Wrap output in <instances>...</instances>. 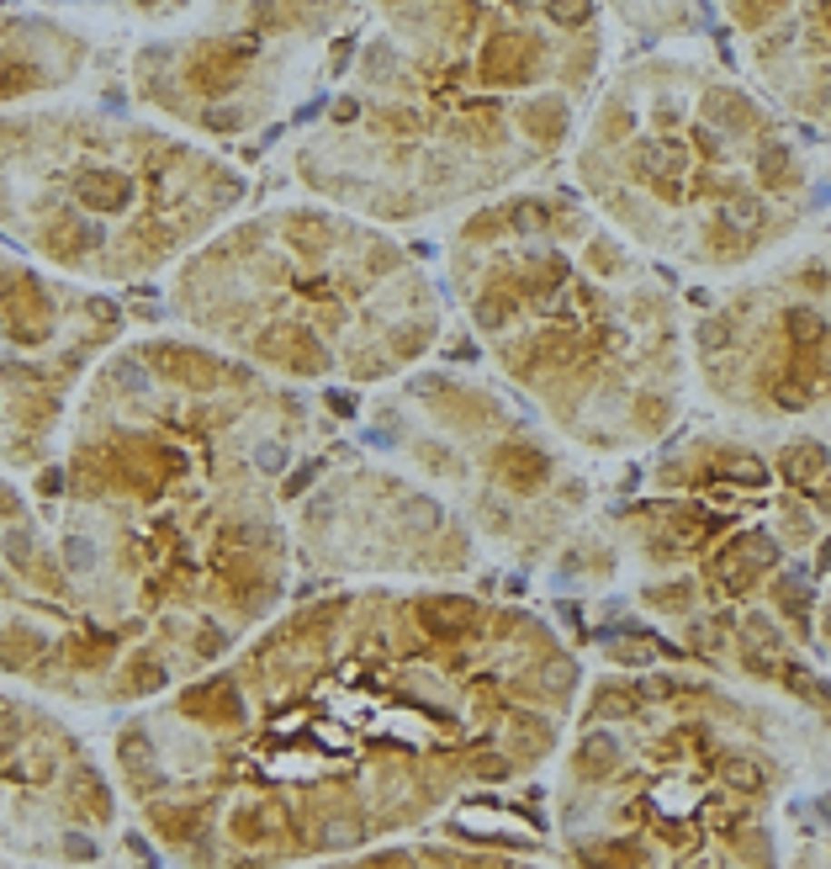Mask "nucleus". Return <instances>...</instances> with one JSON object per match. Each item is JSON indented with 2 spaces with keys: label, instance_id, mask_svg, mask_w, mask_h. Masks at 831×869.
Segmentation results:
<instances>
[{
  "label": "nucleus",
  "instance_id": "6ab92c4d",
  "mask_svg": "<svg viewBox=\"0 0 831 869\" xmlns=\"http://www.w3.org/2000/svg\"><path fill=\"white\" fill-rule=\"evenodd\" d=\"M329 408H334V414H355V398H350V393H329Z\"/></svg>",
  "mask_w": 831,
  "mask_h": 869
},
{
  "label": "nucleus",
  "instance_id": "f8f14e48",
  "mask_svg": "<svg viewBox=\"0 0 831 869\" xmlns=\"http://www.w3.org/2000/svg\"><path fill=\"white\" fill-rule=\"evenodd\" d=\"M599 711L604 715H630L636 711V694H625V689H599Z\"/></svg>",
  "mask_w": 831,
  "mask_h": 869
},
{
  "label": "nucleus",
  "instance_id": "f257e3e1",
  "mask_svg": "<svg viewBox=\"0 0 831 869\" xmlns=\"http://www.w3.org/2000/svg\"><path fill=\"white\" fill-rule=\"evenodd\" d=\"M546 472H551V462H546V451H535V445H503V451H498V477H503L514 494L540 488Z\"/></svg>",
  "mask_w": 831,
  "mask_h": 869
},
{
  "label": "nucleus",
  "instance_id": "a211bd4d",
  "mask_svg": "<svg viewBox=\"0 0 831 869\" xmlns=\"http://www.w3.org/2000/svg\"><path fill=\"white\" fill-rule=\"evenodd\" d=\"M551 16H556V22H583L588 11H583V5H551Z\"/></svg>",
  "mask_w": 831,
  "mask_h": 869
},
{
  "label": "nucleus",
  "instance_id": "9d476101",
  "mask_svg": "<svg viewBox=\"0 0 831 869\" xmlns=\"http://www.w3.org/2000/svg\"><path fill=\"white\" fill-rule=\"evenodd\" d=\"M529 127L546 133V138H556V133H561V106H556V101H535V106H529Z\"/></svg>",
  "mask_w": 831,
  "mask_h": 869
},
{
  "label": "nucleus",
  "instance_id": "f03ea898",
  "mask_svg": "<svg viewBox=\"0 0 831 869\" xmlns=\"http://www.w3.org/2000/svg\"><path fill=\"white\" fill-rule=\"evenodd\" d=\"M74 191H80V202H85V207L117 213V207L127 202V175H117V170H85Z\"/></svg>",
  "mask_w": 831,
  "mask_h": 869
},
{
  "label": "nucleus",
  "instance_id": "6e6552de",
  "mask_svg": "<svg viewBox=\"0 0 831 869\" xmlns=\"http://www.w3.org/2000/svg\"><path fill=\"white\" fill-rule=\"evenodd\" d=\"M720 779L731 790H763V769L752 758H720Z\"/></svg>",
  "mask_w": 831,
  "mask_h": 869
},
{
  "label": "nucleus",
  "instance_id": "7ed1b4c3",
  "mask_svg": "<svg viewBox=\"0 0 831 869\" xmlns=\"http://www.w3.org/2000/svg\"><path fill=\"white\" fill-rule=\"evenodd\" d=\"M471 621H477V604L466 599H424V625L434 636H466Z\"/></svg>",
  "mask_w": 831,
  "mask_h": 869
},
{
  "label": "nucleus",
  "instance_id": "20e7f679",
  "mask_svg": "<svg viewBox=\"0 0 831 869\" xmlns=\"http://www.w3.org/2000/svg\"><path fill=\"white\" fill-rule=\"evenodd\" d=\"M482 75H488V80H519L524 75V37H514V32L493 37L488 54H482Z\"/></svg>",
  "mask_w": 831,
  "mask_h": 869
},
{
  "label": "nucleus",
  "instance_id": "2eb2a0df",
  "mask_svg": "<svg viewBox=\"0 0 831 869\" xmlns=\"http://www.w3.org/2000/svg\"><path fill=\"white\" fill-rule=\"evenodd\" d=\"M312 477H318V462H308L302 472H292V477H286V494H302V488H308Z\"/></svg>",
  "mask_w": 831,
  "mask_h": 869
},
{
  "label": "nucleus",
  "instance_id": "39448f33",
  "mask_svg": "<svg viewBox=\"0 0 831 869\" xmlns=\"http://www.w3.org/2000/svg\"><path fill=\"white\" fill-rule=\"evenodd\" d=\"M615 764H619V743H615V737H609V732H588L583 753H578V769L593 774V779H604Z\"/></svg>",
  "mask_w": 831,
  "mask_h": 869
},
{
  "label": "nucleus",
  "instance_id": "423d86ee",
  "mask_svg": "<svg viewBox=\"0 0 831 869\" xmlns=\"http://www.w3.org/2000/svg\"><path fill=\"white\" fill-rule=\"evenodd\" d=\"M816 472H826V451H821L816 440L784 451V477H789V483H805V477H816Z\"/></svg>",
  "mask_w": 831,
  "mask_h": 869
},
{
  "label": "nucleus",
  "instance_id": "ddd939ff",
  "mask_svg": "<svg viewBox=\"0 0 831 869\" xmlns=\"http://www.w3.org/2000/svg\"><path fill=\"white\" fill-rule=\"evenodd\" d=\"M726 217L747 228V223H757V217H763V207H757V196H731V202H726Z\"/></svg>",
  "mask_w": 831,
  "mask_h": 869
},
{
  "label": "nucleus",
  "instance_id": "0eeeda50",
  "mask_svg": "<svg viewBox=\"0 0 831 869\" xmlns=\"http://www.w3.org/2000/svg\"><path fill=\"white\" fill-rule=\"evenodd\" d=\"M784 324H789V340H800V345H821V340H826L821 313H810V308H789V313H784Z\"/></svg>",
  "mask_w": 831,
  "mask_h": 869
},
{
  "label": "nucleus",
  "instance_id": "4468645a",
  "mask_svg": "<svg viewBox=\"0 0 831 869\" xmlns=\"http://www.w3.org/2000/svg\"><path fill=\"white\" fill-rule=\"evenodd\" d=\"M509 313H514V297H498V292H493V297H488V303L477 308V318H482V324H493V329H498V324H503Z\"/></svg>",
  "mask_w": 831,
  "mask_h": 869
},
{
  "label": "nucleus",
  "instance_id": "1a4fd4ad",
  "mask_svg": "<svg viewBox=\"0 0 831 869\" xmlns=\"http://www.w3.org/2000/svg\"><path fill=\"white\" fill-rule=\"evenodd\" d=\"M757 175H763L768 186H778V181L789 175V149H784V144H768V149L757 155Z\"/></svg>",
  "mask_w": 831,
  "mask_h": 869
},
{
  "label": "nucleus",
  "instance_id": "aec40b11",
  "mask_svg": "<svg viewBox=\"0 0 831 869\" xmlns=\"http://www.w3.org/2000/svg\"><path fill=\"white\" fill-rule=\"evenodd\" d=\"M826 621H831V610H826Z\"/></svg>",
  "mask_w": 831,
  "mask_h": 869
},
{
  "label": "nucleus",
  "instance_id": "dca6fc26",
  "mask_svg": "<svg viewBox=\"0 0 831 869\" xmlns=\"http://www.w3.org/2000/svg\"><path fill=\"white\" fill-rule=\"evenodd\" d=\"M477 774H482V779H503V774H509V758H482V764H477Z\"/></svg>",
  "mask_w": 831,
  "mask_h": 869
},
{
  "label": "nucleus",
  "instance_id": "9b49d317",
  "mask_svg": "<svg viewBox=\"0 0 831 869\" xmlns=\"http://www.w3.org/2000/svg\"><path fill=\"white\" fill-rule=\"evenodd\" d=\"M784 684H789L795 694H805V700H816V705H831V684L810 679V674H784Z\"/></svg>",
  "mask_w": 831,
  "mask_h": 869
},
{
  "label": "nucleus",
  "instance_id": "f3484780",
  "mask_svg": "<svg viewBox=\"0 0 831 869\" xmlns=\"http://www.w3.org/2000/svg\"><path fill=\"white\" fill-rule=\"evenodd\" d=\"M514 223H519V228H540V223H546V213L529 202V207H519V213H514Z\"/></svg>",
  "mask_w": 831,
  "mask_h": 869
}]
</instances>
